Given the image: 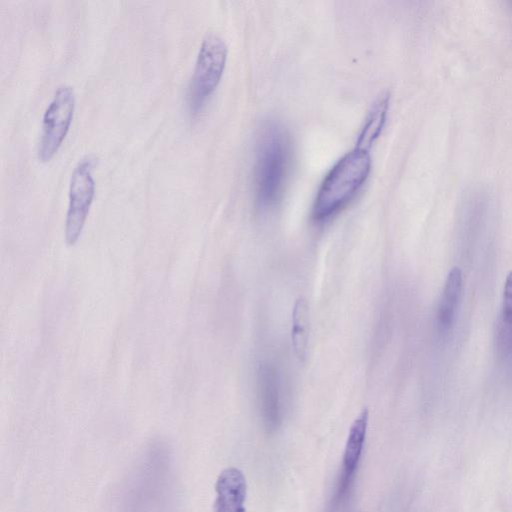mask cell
<instances>
[{
    "mask_svg": "<svg viewBox=\"0 0 512 512\" xmlns=\"http://www.w3.org/2000/svg\"><path fill=\"white\" fill-rule=\"evenodd\" d=\"M290 165L291 143L287 131L278 122H265L257 136L254 166L255 199L260 210H270L280 202Z\"/></svg>",
    "mask_w": 512,
    "mask_h": 512,
    "instance_id": "1",
    "label": "cell"
},
{
    "mask_svg": "<svg viewBox=\"0 0 512 512\" xmlns=\"http://www.w3.org/2000/svg\"><path fill=\"white\" fill-rule=\"evenodd\" d=\"M75 93L71 86L61 85L55 91L42 118L37 156L41 162L50 161L62 146L75 111Z\"/></svg>",
    "mask_w": 512,
    "mask_h": 512,
    "instance_id": "5",
    "label": "cell"
},
{
    "mask_svg": "<svg viewBox=\"0 0 512 512\" xmlns=\"http://www.w3.org/2000/svg\"><path fill=\"white\" fill-rule=\"evenodd\" d=\"M369 421L368 409H363L350 426L344 447L342 468L337 479L332 506L338 507L349 495L361 461Z\"/></svg>",
    "mask_w": 512,
    "mask_h": 512,
    "instance_id": "7",
    "label": "cell"
},
{
    "mask_svg": "<svg viewBox=\"0 0 512 512\" xmlns=\"http://www.w3.org/2000/svg\"><path fill=\"white\" fill-rule=\"evenodd\" d=\"M370 168L368 150L356 147L345 154L328 172L317 192L313 219L325 222L341 211L364 184Z\"/></svg>",
    "mask_w": 512,
    "mask_h": 512,
    "instance_id": "3",
    "label": "cell"
},
{
    "mask_svg": "<svg viewBox=\"0 0 512 512\" xmlns=\"http://www.w3.org/2000/svg\"><path fill=\"white\" fill-rule=\"evenodd\" d=\"M463 293V274L454 266L447 274L436 311V327L441 336H447L454 328Z\"/></svg>",
    "mask_w": 512,
    "mask_h": 512,
    "instance_id": "10",
    "label": "cell"
},
{
    "mask_svg": "<svg viewBox=\"0 0 512 512\" xmlns=\"http://www.w3.org/2000/svg\"><path fill=\"white\" fill-rule=\"evenodd\" d=\"M170 493V463L166 447L148 448L123 494L122 512H166Z\"/></svg>",
    "mask_w": 512,
    "mask_h": 512,
    "instance_id": "2",
    "label": "cell"
},
{
    "mask_svg": "<svg viewBox=\"0 0 512 512\" xmlns=\"http://www.w3.org/2000/svg\"><path fill=\"white\" fill-rule=\"evenodd\" d=\"M257 393L263 425L269 432L279 428L283 418L281 380L277 368L263 362L257 371Z\"/></svg>",
    "mask_w": 512,
    "mask_h": 512,
    "instance_id": "8",
    "label": "cell"
},
{
    "mask_svg": "<svg viewBox=\"0 0 512 512\" xmlns=\"http://www.w3.org/2000/svg\"><path fill=\"white\" fill-rule=\"evenodd\" d=\"M500 324L512 328V270L504 283Z\"/></svg>",
    "mask_w": 512,
    "mask_h": 512,
    "instance_id": "13",
    "label": "cell"
},
{
    "mask_svg": "<svg viewBox=\"0 0 512 512\" xmlns=\"http://www.w3.org/2000/svg\"><path fill=\"white\" fill-rule=\"evenodd\" d=\"M388 95L379 97L374 103L364 127L358 137L357 147L368 150L371 144L379 136L385 122L388 109Z\"/></svg>",
    "mask_w": 512,
    "mask_h": 512,
    "instance_id": "12",
    "label": "cell"
},
{
    "mask_svg": "<svg viewBox=\"0 0 512 512\" xmlns=\"http://www.w3.org/2000/svg\"><path fill=\"white\" fill-rule=\"evenodd\" d=\"M94 163L92 156H86L71 173L65 220V241L70 246L78 241L95 196L96 183L92 174Z\"/></svg>",
    "mask_w": 512,
    "mask_h": 512,
    "instance_id": "6",
    "label": "cell"
},
{
    "mask_svg": "<svg viewBox=\"0 0 512 512\" xmlns=\"http://www.w3.org/2000/svg\"><path fill=\"white\" fill-rule=\"evenodd\" d=\"M227 46L216 34H207L200 45L187 92V106L196 116L217 88L227 60Z\"/></svg>",
    "mask_w": 512,
    "mask_h": 512,
    "instance_id": "4",
    "label": "cell"
},
{
    "mask_svg": "<svg viewBox=\"0 0 512 512\" xmlns=\"http://www.w3.org/2000/svg\"><path fill=\"white\" fill-rule=\"evenodd\" d=\"M309 339V308L307 301L300 297L292 311L291 341L294 353L299 360H304Z\"/></svg>",
    "mask_w": 512,
    "mask_h": 512,
    "instance_id": "11",
    "label": "cell"
},
{
    "mask_svg": "<svg viewBox=\"0 0 512 512\" xmlns=\"http://www.w3.org/2000/svg\"><path fill=\"white\" fill-rule=\"evenodd\" d=\"M214 512H245L247 483L243 472L236 467L222 470L215 484Z\"/></svg>",
    "mask_w": 512,
    "mask_h": 512,
    "instance_id": "9",
    "label": "cell"
}]
</instances>
